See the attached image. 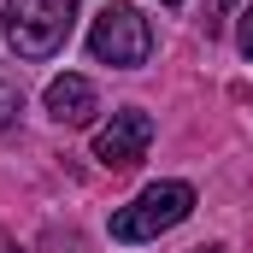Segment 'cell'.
<instances>
[{"mask_svg":"<svg viewBox=\"0 0 253 253\" xmlns=\"http://www.w3.org/2000/svg\"><path fill=\"white\" fill-rule=\"evenodd\" d=\"M194 212V189L189 183H153V189H141L129 206H118L112 212V242H124V248H135V242H159L165 230H177L183 218Z\"/></svg>","mask_w":253,"mask_h":253,"instance_id":"6da1fadb","label":"cell"},{"mask_svg":"<svg viewBox=\"0 0 253 253\" xmlns=\"http://www.w3.org/2000/svg\"><path fill=\"white\" fill-rule=\"evenodd\" d=\"M83 0H6V42L18 59H53Z\"/></svg>","mask_w":253,"mask_h":253,"instance_id":"7a4b0ae2","label":"cell"},{"mask_svg":"<svg viewBox=\"0 0 253 253\" xmlns=\"http://www.w3.org/2000/svg\"><path fill=\"white\" fill-rule=\"evenodd\" d=\"M88 53L100 65H112V71H135V65H147L153 53V30H147V18L135 12V6H106L100 18H94V30H88Z\"/></svg>","mask_w":253,"mask_h":253,"instance_id":"3957f363","label":"cell"},{"mask_svg":"<svg viewBox=\"0 0 253 253\" xmlns=\"http://www.w3.org/2000/svg\"><path fill=\"white\" fill-rule=\"evenodd\" d=\"M147 147H153V118L141 106L112 112V124H100V135H94V159L106 171H135L147 159Z\"/></svg>","mask_w":253,"mask_h":253,"instance_id":"277c9868","label":"cell"},{"mask_svg":"<svg viewBox=\"0 0 253 253\" xmlns=\"http://www.w3.org/2000/svg\"><path fill=\"white\" fill-rule=\"evenodd\" d=\"M94 112H100V100H94V83L88 77H77V71H65L47 83V118L59 129H83L94 124Z\"/></svg>","mask_w":253,"mask_h":253,"instance_id":"5b68a950","label":"cell"},{"mask_svg":"<svg viewBox=\"0 0 253 253\" xmlns=\"http://www.w3.org/2000/svg\"><path fill=\"white\" fill-rule=\"evenodd\" d=\"M18 112H24V88H18L12 77H0V129L18 124Z\"/></svg>","mask_w":253,"mask_h":253,"instance_id":"8992f818","label":"cell"},{"mask_svg":"<svg viewBox=\"0 0 253 253\" xmlns=\"http://www.w3.org/2000/svg\"><path fill=\"white\" fill-rule=\"evenodd\" d=\"M236 47H242V59L253 65V6L242 12V24H236Z\"/></svg>","mask_w":253,"mask_h":253,"instance_id":"52a82bcc","label":"cell"},{"mask_svg":"<svg viewBox=\"0 0 253 253\" xmlns=\"http://www.w3.org/2000/svg\"><path fill=\"white\" fill-rule=\"evenodd\" d=\"M230 6H236V0H206V36H218V30H224Z\"/></svg>","mask_w":253,"mask_h":253,"instance_id":"ba28073f","label":"cell"},{"mask_svg":"<svg viewBox=\"0 0 253 253\" xmlns=\"http://www.w3.org/2000/svg\"><path fill=\"white\" fill-rule=\"evenodd\" d=\"M194 253H224V248H194Z\"/></svg>","mask_w":253,"mask_h":253,"instance_id":"9c48e42d","label":"cell"},{"mask_svg":"<svg viewBox=\"0 0 253 253\" xmlns=\"http://www.w3.org/2000/svg\"><path fill=\"white\" fill-rule=\"evenodd\" d=\"M165 6H183V0H165Z\"/></svg>","mask_w":253,"mask_h":253,"instance_id":"30bf717a","label":"cell"}]
</instances>
